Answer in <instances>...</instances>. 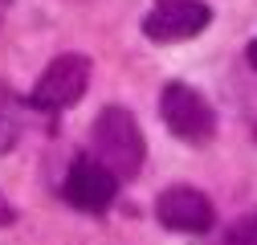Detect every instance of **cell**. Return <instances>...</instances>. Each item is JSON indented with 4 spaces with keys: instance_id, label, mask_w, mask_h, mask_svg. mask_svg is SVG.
<instances>
[{
    "instance_id": "6da1fadb",
    "label": "cell",
    "mask_w": 257,
    "mask_h": 245,
    "mask_svg": "<svg viewBox=\"0 0 257 245\" xmlns=\"http://www.w3.org/2000/svg\"><path fill=\"white\" fill-rule=\"evenodd\" d=\"M143 131L126 106H102L94 118V160L110 168L118 180H135L143 168Z\"/></svg>"
},
{
    "instance_id": "7a4b0ae2",
    "label": "cell",
    "mask_w": 257,
    "mask_h": 245,
    "mask_svg": "<svg viewBox=\"0 0 257 245\" xmlns=\"http://www.w3.org/2000/svg\"><path fill=\"white\" fill-rule=\"evenodd\" d=\"M159 114H164L168 131L192 147H200L212 139L216 131V114L208 106V98L200 94V90H192L188 82H168L164 94H159Z\"/></svg>"
},
{
    "instance_id": "3957f363",
    "label": "cell",
    "mask_w": 257,
    "mask_h": 245,
    "mask_svg": "<svg viewBox=\"0 0 257 245\" xmlns=\"http://www.w3.org/2000/svg\"><path fill=\"white\" fill-rule=\"evenodd\" d=\"M86 86H90V57L61 53V57L49 61L45 74L37 78L29 102H33L37 110H66V106H74L86 94Z\"/></svg>"
},
{
    "instance_id": "277c9868",
    "label": "cell",
    "mask_w": 257,
    "mask_h": 245,
    "mask_svg": "<svg viewBox=\"0 0 257 245\" xmlns=\"http://www.w3.org/2000/svg\"><path fill=\"white\" fill-rule=\"evenodd\" d=\"M212 21V9L204 0H168V5H155L143 17V37H151L155 45H172V41H188L204 33Z\"/></svg>"
},
{
    "instance_id": "5b68a950",
    "label": "cell",
    "mask_w": 257,
    "mask_h": 245,
    "mask_svg": "<svg viewBox=\"0 0 257 245\" xmlns=\"http://www.w3.org/2000/svg\"><path fill=\"white\" fill-rule=\"evenodd\" d=\"M155 217L164 229L172 233H192L200 237L212 229L216 212H212V200L200 192V188H188V184H176V188H164L155 200Z\"/></svg>"
},
{
    "instance_id": "8992f818",
    "label": "cell",
    "mask_w": 257,
    "mask_h": 245,
    "mask_svg": "<svg viewBox=\"0 0 257 245\" xmlns=\"http://www.w3.org/2000/svg\"><path fill=\"white\" fill-rule=\"evenodd\" d=\"M66 200L82 212H106L114 204V192H118V176L110 168H102L98 160L90 156H78L66 172V184H61Z\"/></svg>"
},
{
    "instance_id": "52a82bcc",
    "label": "cell",
    "mask_w": 257,
    "mask_h": 245,
    "mask_svg": "<svg viewBox=\"0 0 257 245\" xmlns=\"http://www.w3.org/2000/svg\"><path fill=\"white\" fill-rule=\"evenodd\" d=\"M224 245H257V212H249V217H241L229 237H224Z\"/></svg>"
},
{
    "instance_id": "ba28073f",
    "label": "cell",
    "mask_w": 257,
    "mask_h": 245,
    "mask_svg": "<svg viewBox=\"0 0 257 245\" xmlns=\"http://www.w3.org/2000/svg\"><path fill=\"white\" fill-rule=\"evenodd\" d=\"M245 61H249V66H253V70H257V37H253V41L245 45Z\"/></svg>"
},
{
    "instance_id": "9c48e42d",
    "label": "cell",
    "mask_w": 257,
    "mask_h": 245,
    "mask_svg": "<svg viewBox=\"0 0 257 245\" xmlns=\"http://www.w3.org/2000/svg\"><path fill=\"white\" fill-rule=\"evenodd\" d=\"M5 221H13V208L5 204V196H0V225H5Z\"/></svg>"
},
{
    "instance_id": "30bf717a",
    "label": "cell",
    "mask_w": 257,
    "mask_h": 245,
    "mask_svg": "<svg viewBox=\"0 0 257 245\" xmlns=\"http://www.w3.org/2000/svg\"><path fill=\"white\" fill-rule=\"evenodd\" d=\"M159 5H168V0H159Z\"/></svg>"
}]
</instances>
